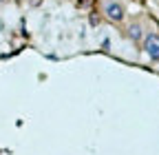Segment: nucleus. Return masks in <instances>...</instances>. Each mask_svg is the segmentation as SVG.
<instances>
[{"mask_svg":"<svg viewBox=\"0 0 159 155\" xmlns=\"http://www.w3.org/2000/svg\"><path fill=\"white\" fill-rule=\"evenodd\" d=\"M0 2H5V0H0Z\"/></svg>","mask_w":159,"mask_h":155,"instance_id":"4","label":"nucleus"},{"mask_svg":"<svg viewBox=\"0 0 159 155\" xmlns=\"http://www.w3.org/2000/svg\"><path fill=\"white\" fill-rule=\"evenodd\" d=\"M126 35L130 38V40L133 42H137V40H142V38H144V29H142V25H130L128 29H126Z\"/></svg>","mask_w":159,"mask_h":155,"instance_id":"3","label":"nucleus"},{"mask_svg":"<svg viewBox=\"0 0 159 155\" xmlns=\"http://www.w3.org/2000/svg\"><path fill=\"white\" fill-rule=\"evenodd\" d=\"M144 51L150 60H159V35L157 33H148L144 38Z\"/></svg>","mask_w":159,"mask_h":155,"instance_id":"1","label":"nucleus"},{"mask_svg":"<svg viewBox=\"0 0 159 155\" xmlns=\"http://www.w3.org/2000/svg\"><path fill=\"white\" fill-rule=\"evenodd\" d=\"M104 13H106L108 20H113V22H122L126 11H124V7H122V2H115V0H111V2H106V7H104Z\"/></svg>","mask_w":159,"mask_h":155,"instance_id":"2","label":"nucleus"}]
</instances>
